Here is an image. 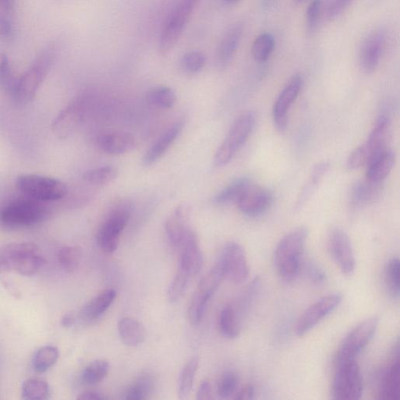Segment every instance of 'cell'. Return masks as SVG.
Listing matches in <instances>:
<instances>
[{
    "label": "cell",
    "mask_w": 400,
    "mask_h": 400,
    "mask_svg": "<svg viewBox=\"0 0 400 400\" xmlns=\"http://www.w3.org/2000/svg\"><path fill=\"white\" fill-rule=\"evenodd\" d=\"M308 234L307 227H298L287 234L276 246L274 262L282 280L291 281L298 275Z\"/></svg>",
    "instance_id": "obj_1"
},
{
    "label": "cell",
    "mask_w": 400,
    "mask_h": 400,
    "mask_svg": "<svg viewBox=\"0 0 400 400\" xmlns=\"http://www.w3.org/2000/svg\"><path fill=\"white\" fill-rule=\"evenodd\" d=\"M50 215L43 202L26 196L0 208V227L6 230L27 229L42 223Z\"/></svg>",
    "instance_id": "obj_2"
},
{
    "label": "cell",
    "mask_w": 400,
    "mask_h": 400,
    "mask_svg": "<svg viewBox=\"0 0 400 400\" xmlns=\"http://www.w3.org/2000/svg\"><path fill=\"white\" fill-rule=\"evenodd\" d=\"M45 264L39 248L29 243L12 244L0 250V274L16 272L20 275L36 274Z\"/></svg>",
    "instance_id": "obj_3"
},
{
    "label": "cell",
    "mask_w": 400,
    "mask_h": 400,
    "mask_svg": "<svg viewBox=\"0 0 400 400\" xmlns=\"http://www.w3.org/2000/svg\"><path fill=\"white\" fill-rule=\"evenodd\" d=\"M54 58V46L51 45L45 47L34 60L29 70L18 79L13 98L22 105L32 102L49 73Z\"/></svg>",
    "instance_id": "obj_4"
},
{
    "label": "cell",
    "mask_w": 400,
    "mask_h": 400,
    "mask_svg": "<svg viewBox=\"0 0 400 400\" xmlns=\"http://www.w3.org/2000/svg\"><path fill=\"white\" fill-rule=\"evenodd\" d=\"M256 116L252 112L240 115L233 123L229 133L220 145L215 156L217 167H223L229 164L241 148L243 147L252 133Z\"/></svg>",
    "instance_id": "obj_5"
},
{
    "label": "cell",
    "mask_w": 400,
    "mask_h": 400,
    "mask_svg": "<svg viewBox=\"0 0 400 400\" xmlns=\"http://www.w3.org/2000/svg\"><path fill=\"white\" fill-rule=\"evenodd\" d=\"M16 185L25 196L43 203L58 201L67 194V187L63 182L47 176L20 175L17 178Z\"/></svg>",
    "instance_id": "obj_6"
},
{
    "label": "cell",
    "mask_w": 400,
    "mask_h": 400,
    "mask_svg": "<svg viewBox=\"0 0 400 400\" xmlns=\"http://www.w3.org/2000/svg\"><path fill=\"white\" fill-rule=\"evenodd\" d=\"M364 383L356 359L338 361L333 394L335 399L356 400L363 395Z\"/></svg>",
    "instance_id": "obj_7"
},
{
    "label": "cell",
    "mask_w": 400,
    "mask_h": 400,
    "mask_svg": "<svg viewBox=\"0 0 400 400\" xmlns=\"http://www.w3.org/2000/svg\"><path fill=\"white\" fill-rule=\"evenodd\" d=\"M200 1L201 0H182L171 13L159 39L158 51L162 56H167L174 49Z\"/></svg>",
    "instance_id": "obj_8"
},
{
    "label": "cell",
    "mask_w": 400,
    "mask_h": 400,
    "mask_svg": "<svg viewBox=\"0 0 400 400\" xmlns=\"http://www.w3.org/2000/svg\"><path fill=\"white\" fill-rule=\"evenodd\" d=\"M390 122L387 116H381L366 142L356 148L347 158V167L351 170L360 168L375 155L385 149L389 134Z\"/></svg>",
    "instance_id": "obj_9"
},
{
    "label": "cell",
    "mask_w": 400,
    "mask_h": 400,
    "mask_svg": "<svg viewBox=\"0 0 400 400\" xmlns=\"http://www.w3.org/2000/svg\"><path fill=\"white\" fill-rule=\"evenodd\" d=\"M225 278L223 269L218 261L200 281L189 307V319L192 326H197L201 323L210 300Z\"/></svg>",
    "instance_id": "obj_10"
},
{
    "label": "cell",
    "mask_w": 400,
    "mask_h": 400,
    "mask_svg": "<svg viewBox=\"0 0 400 400\" xmlns=\"http://www.w3.org/2000/svg\"><path fill=\"white\" fill-rule=\"evenodd\" d=\"M131 213L126 206H120L109 213L102 224L98 233V244L100 249L112 253L116 251L120 243V236L126 227Z\"/></svg>",
    "instance_id": "obj_11"
},
{
    "label": "cell",
    "mask_w": 400,
    "mask_h": 400,
    "mask_svg": "<svg viewBox=\"0 0 400 400\" xmlns=\"http://www.w3.org/2000/svg\"><path fill=\"white\" fill-rule=\"evenodd\" d=\"M378 324V317H370L352 329L342 343L338 361L356 359L373 339Z\"/></svg>",
    "instance_id": "obj_12"
},
{
    "label": "cell",
    "mask_w": 400,
    "mask_h": 400,
    "mask_svg": "<svg viewBox=\"0 0 400 400\" xmlns=\"http://www.w3.org/2000/svg\"><path fill=\"white\" fill-rule=\"evenodd\" d=\"M328 249L331 257L343 274L351 275L354 273L355 254L346 232L340 227H333L328 236Z\"/></svg>",
    "instance_id": "obj_13"
},
{
    "label": "cell",
    "mask_w": 400,
    "mask_h": 400,
    "mask_svg": "<svg viewBox=\"0 0 400 400\" xmlns=\"http://www.w3.org/2000/svg\"><path fill=\"white\" fill-rule=\"evenodd\" d=\"M223 269L225 277L233 284H244L250 275V267L246 252L242 246L237 243L227 244L218 260Z\"/></svg>",
    "instance_id": "obj_14"
},
{
    "label": "cell",
    "mask_w": 400,
    "mask_h": 400,
    "mask_svg": "<svg viewBox=\"0 0 400 400\" xmlns=\"http://www.w3.org/2000/svg\"><path fill=\"white\" fill-rule=\"evenodd\" d=\"M87 109V101L79 98L72 101L55 117L52 130L60 139H67L73 135L84 123Z\"/></svg>",
    "instance_id": "obj_15"
},
{
    "label": "cell",
    "mask_w": 400,
    "mask_h": 400,
    "mask_svg": "<svg viewBox=\"0 0 400 400\" xmlns=\"http://www.w3.org/2000/svg\"><path fill=\"white\" fill-rule=\"evenodd\" d=\"M342 301L340 294H331L323 298L305 310L296 324L295 333L298 336L306 335L330 314L335 310Z\"/></svg>",
    "instance_id": "obj_16"
},
{
    "label": "cell",
    "mask_w": 400,
    "mask_h": 400,
    "mask_svg": "<svg viewBox=\"0 0 400 400\" xmlns=\"http://www.w3.org/2000/svg\"><path fill=\"white\" fill-rule=\"evenodd\" d=\"M302 85V75L295 74L274 102L272 112L273 120L276 128L280 132H284L287 127L289 109L298 99Z\"/></svg>",
    "instance_id": "obj_17"
},
{
    "label": "cell",
    "mask_w": 400,
    "mask_h": 400,
    "mask_svg": "<svg viewBox=\"0 0 400 400\" xmlns=\"http://www.w3.org/2000/svg\"><path fill=\"white\" fill-rule=\"evenodd\" d=\"M273 202L272 192L251 184L236 203L238 208L247 216H258L267 211Z\"/></svg>",
    "instance_id": "obj_18"
},
{
    "label": "cell",
    "mask_w": 400,
    "mask_h": 400,
    "mask_svg": "<svg viewBox=\"0 0 400 400\" xmlns=\"http://www.w3.org/2000/svg\"><path fill=\"white\" fill-rule=\"evenodd\" d=\"M386 42L385 33L377 30L364 41L360 51V65L362 71L368 74L373 73L380 62Z\"/></svg>",
    "instance_id": "obj_19"
},
{
    "label": "cell",
    "mask_w": 400,
    "mask_h": 400,
    "mask_svg": "<svg viewBox=\"0 0 400 400\" xmlns=\"http://www.w3.org/2000/svg\"><path fill=\"white\" fill-rule=\"evenodd\" d=\"M180 269L186 274L194 276L201 271L203 254L198 242L196 234L191 229L185 233L182 241Z\"/></svg>",
    "instance_id": "obj_20"
},
{
    "label": "cell",
    "mask_w": 400,
    "mask_h": 400,
    "mask_svg": "<svg viewBox=\"0 0 400 400\" xmlns=\"http://www.w3.org/2000/svg\"><path fill=\"white\" fill-rule=\"evenodd\" d=\"M244 33V25L237 23L226 32L218 47L216 58L220 68H225L231 63L236 54Z\"/></svg>",
    "instance_id": "obj_21"
},
{
    "label": "cell",
    "mask_w": 400,
    "mask_h": 400,
    "mask_svg": "<svg viewBox=\"0 0 400 400\" xmlns=\"http://www.w3.org/2000/svg\"><path fill=\"white\" fill-rule=\"evenodd\" d=\"M189 211L188 204L179 205L165 224V230L170 243L175 247L180 246L185 233L190 229L188 225Z\"/></svg>",
    "instance_id": "obj_22"
},
{
    "label": "cell",
    "mask_w": 400,
    "mask_h": 400,
    "mask_svg": "<svg viewBox=\"0 0 400 400\" xmlns=\"http://www.w3.org/2000/svg\"><path fill=\"white\" fill-rule=\"evenodd\" d=\"M182 128L183 123L177 122L165 131L145 154L142 159L145 166H150L160 160L180 135Z\"/></svg>",
    "instance_id": "obj_23"
},
{
    "label": "cell",
    "mask_w": 400,
    "mask_h": 400,
    "mask_svg": "<svg viewBox=\"0 0 400 400\" xmlns=\"http://www.w3.org/2000/svg\"><path fill=\"white\" fill-rule=\"evenodd\" d=\"M98 144L99 148L107 154L121 155L135 148V140L129 133H114L100 135Z\"/></svg>",
    "instance_id": "obj_24"
},
{
    "label": "cell",
    "mask_w": 400,
    "mask_h": 400,
    "mask_svg": "<svg viewBox=\"0 0 400 400\" xmlns=\"http://www.w3.org/2000/svg\"><path fill=\"white\" fill-rule=\"evenodd\" d=\"M396 156L392 151L384 149L368 163V181L381 183L394 167Z\"/></svg>",
    "instance_id": "obj_25"
},
{
    "label": "cell",
    "mask_w": 400,
    "mask_h": 400,
    "mask_svg": "<svg viewBox=\"0 0 400 400\" xmlns=\"http://www.w3.org/2000/svg\"><path fill=\"white\" fill-rule=\"evenodd\" d=\"M116 296L114 289L101 293L92 300L86 303L80 312L81 319L91 323L100 319L101 316L112 305Z\"/></svg>",
    "instance_id": "obj_26"
},
{
    "label": "cell",
    "mask_w": 400,
    "mask_h": 400,
    "mask_svg": "<svg viewBox=\"0 0 400 400\" xmlns=\"http://www.w3.org/2000/svg\"><path fill=\"white\" fill-rule=\"evenodd\" d=\"M400 394V362L399 355L384 372L380 386L379 399L397 400Z\"/></svg>",
    "instance_id": "obj_27"
},
{
    "label": "cell",
    "mask_w": 400,
    "mask_h": 400,
    "mask_svg": "<svg viewBox=\"0 0 400 400\" xmlns=\"http://www.w3.org/2000/svg\"><path fill=\"white\" fill-rule=\"evenodd\" d=\"M119 333L124 343L137 347L146 339V330L141 323L131 317H124L119 322Z\"/></svg>",
    "instance_id": "obj_28"
},
{
    "label": "cell",
    "mask_w": 400,
    "mask_h": 400,
    "mask_svg": "<svg viewBox=\"0 0 400 400\" xmlns=\"http://www.w3.org/2000/svg\"><path fill=\"white\" fill-rule=\"evenodd\" d=\"M252 184L249 178H240L226 186L213 197V202L220 205L236 204L245 191Z\"/></svg>",
    "instance_id": "obj_29"
},
{
    "label": "cell",
    "mask_w": 400,
    "mask_h": 400,
    "mask_svg": "<svg viewBox=\"0 0 400 400\" xmlns=\"http://www.w3.org/2000/svg\"><path fill=\"white\" fill-rule=\"evenodd\" d=\"M329 169V164L323 162L317 164L314 168L312 175H310L309 180L305 188L302 189L298 202H296L295 208L301 209L303 206L308 201L310 196H312L314 192L319 187V185L323 180Z\"/></svg>",
    "instance_id": "obj_30"
},
{
    "label": "cell",
    "mask_w": 400,
    "mask_h": 400,
    "mask_svg": "<svg viewBox=\"0 0 400 400\" xmlns=\"http://www.w3.org/2000/svg\"><path fill=\"white\" fill-rule=\"evenodd\" d=\"M379 185L368 181L356 184L350 193V203L353 206L361 208L375 199L379 192Z\"/></svg>",
    "instance_id": "obj_31"
},
{
    "label": "cell",
    "mask_w": 400,
    "mask_h": 400,
    "mask_svg": "<svg viewBox=\"0 0 400 400\" xmlns=\"http://www.w3.org/2000/svg\"><path fill=\"white\" fill-rule=\"evenodd\" d=\"M59 356V349L56 347H44L34 354L32 359V366L39 373H44L58 362Z\"/></svg>",
    "instance_id": "obj_32"
},
{
    "label": "cell",
    "mask_w": 400,
    "mask_h": 400,
    "mask_svg": "<svg viewBox=\"0 0 400 400\" xmlns=\"http://www.w3.org/2000/svg\"><path fill=\"white\" fill-rule=\"evenodd\" d=\"M147 100L149 105L155 107L170 109L175 105L177 95L173 89L169 87L158 86L149 91Z\"/></svg>",
    "instance_id": "obj_33"
},
{
    "label": "cell",
    "mask_w": 400,
    "mask_h": 400,
    "mask_svg": "<svg viewBox=\"0 0 400 400\" xmlns=\"http://www.w3.org/2000/svg\"><path fill=\"white\" fill-rule=\"evenodd\" d=\"M199 366L198 358H192L185 364L178 380V396L184 399L189 396Z\"/></svg>",
    "instance_id": "obj_34"
},
{
    "label": "cell",
    "mask_w": 400,
    "mask_h": 400,
    "mask_svg": "<svg viewBox=\"0 0 400 400\" xmlns=\"http://www.w3.org/2000/svg\"><path fill=\"white\" fill-rule=\"evenodd\" d=\"M109 365L106 360H96L89 364L81 375V381L87 385L100 383L108 374Z\"/></svg>",
    "instance_id": "obj_35"
},
{
    "label": "cell",
    "mask_w": 400,
    "mask_h": 400,
    "mask_svg": "<svg viewBox=\"0 0 400 400\" xmlns=\"http://www.w3.org/2000/svg\"><path fill=\"white\" fill-rule=\"evenodd\" d=\"M82 253L77 246H65L58 253V259L62 269L67 273H74L79 267Z\"/></svg>",
    "instance_id": "obj_36"
},
{
    "label": "cell",
    "mask_w": 400,
    "mask_h": 400,
    "mask_svg": "<svg viewBox=\"0 0 400 400\" xmlns=\"http://www.w3.org/2000/svg\"><path fill=\"white\" fill-rule=\"evenodd\" d=\"M50 395V386L40 378L27 379L22 386V396L25 399L43 400Z\"/></svg>",
    "instance_id": "obj_37"
},
{
    "label": "cell",
    "mask_w": 400,
    "mask_h": 400,
    "mask_svg": "<svg viewBox=\"0 0 400 400\" xmlns=\"http://www.w3.org/2000/svg\"><path fill=\"white\" fill-rule=\"evenodd\" d=\"M220 332L229 339H236L239 335L237 316L234 309L230 306L224 307L219 316Z\"/></svg>",
    "instance_id": "obj_38"
},
{
    "label": "cell",
    "mask_w": 400,
    "mask_h": 400,
    "mask_svg": "<svg viewBox=\"0 0 400 400\" xmlns=\"http://www.w3.org/2000/svg\"><path fill=\"white\" fill-rule=\"evenodd\" d=\"M274 39L271 34L262 33L255 39L252 45L253 57L259 62L266 61L273 52Z\"/></svg>",
    "instance_id": "obj_39"
},
{
    "label": "cell",
    "mask_w": 400,
    "mask_h": 400,
    "mask_svg": "<svg viewBox=\"0 0 400 400\" xmlns=\"http://www.w3.org/2000/svg\"><path fill=\"white\" fill-rule=\"evenodd\" d=\"M206 64V55L199 51H192L186 53L180 60L182 71L189 74H195L201 72Z\"/></svg>",
    "instance_id": "obj_40"
},
{
    "label": "cell",
    "mask_w": 400,
    "mask_h": 400,
    "mask_svg": "<svg viewBox=\"0 0 400 400\" xmlns=\"http://www.w3.org/2000/svg\"><path fill=\"white\" fill-rule=\"evenodd\" d=\"M18 79L13 74L8 57L0 53V87L12 96L15 94Z\"/></svg>",
    "instance_id": "obj_41"
},
{
    "label": "cell",
    "mask_w": 400,
    "mask_h": 400,
    "mask_svg": "<svg viewBox=\"0 0 400 400\" xmlns=\"http://www.w3.org/2000/svg\"><path fill=\"white\" fill-rule=\"evenodd\" d=\"M117 169L113 166H105L86 172L84 180L94 185H103L110 183L117 176Z\"/></svg>",
    "instance_id": "obj_42"
},
{
    "label": "cell",
    "mask_w": 400,
    "mask_h": 400,
    "mask_svg": "<svg viewBox=\"0 0 400 400\" xmlns=\"http://www.w3.org/2000/svg\"><path fill=\"white\" fill-rule=\"evenodd\" d=\"M154 389V382L149 376H142L128 389L126 399H147Z\"/></svg>",
    "instance_id": "obj_43"
},
{
    "label": "cell",
    "mask_w": 400,
    "mask_h": 400,
    "mask_svg": "<svg viewBox=\"0 0 400 400\" xmlns=\"http://www.w3.org/2000/svg\"><path fill=\"white\" fill-rule=\"evenodd\" d=\"M399 268L398 258L391 259L385 267L386 284H387L390 293L394 298H399L400 293Z\"/></svg>",
    "instance_id": "obj_44"
},
{
    "label": "cell",
    "mask_w": 400,
    "mask_h": 400,
    "mask_svg": "<svg viewBox=\"0 0 400 400\" xmlns=\"http://www.w3.org/2000/svg\"><path fill=\"white\" fill-rule=\"evenodd\" d=\"M190 276L179 268L173 281L168 288V299L171 302H178L182 298L186 287H187Z\"/></svg>",
    "instance_id": "obj_45"
},
{
    "label": "cell",
    "mask_w": 400,
    "mask_h": 400,
    "mask_svg": "<svg viewBox=\"0 0 400 400\" xmlns=\"http://www.w3.org/2000/svg\"><path fill=\"white\" fill-rule=\"evenodd\" d=\"M239 385V378L236 373L227 371L220 378L218 385V393L220 398L227 399L236 392Z\"/></svg>",
    "instance_id": "obj_46"
},
{
    "label": "cell",
    "mask_w": 400,
    "mask_h": 400,
    "mask_svg": "<svg viewBox=\"0 0 400 400\" xmlns=\"http://www.w3.org/2000/svg\"><path fill=\"white\" fill-rule=\"evenodd\" d=\"M322 8L321 0H313L307 11V30L309 34H314L319 27Z\"/></svg>",
    "instance_id": "obj_47"
},
{
    "label": "cell",
    "mask_w": 400,
    "mask_h": 400,
    "mask_svg": "<svg viewBox=\"0 0 400 400\" xmlns=\"http://www.w3.org/2000/svg\"><path fill=\"white\" fill-rule=\"evenodd\" d=\"M305 274L307 279L315 285H321L326 281V274L323 269L313 260H308L305 264Z\"/></svg>",
    "instance_id": "obj_48"
},
{
    "label": "cell",
    "mask_w": 400,
    "mask_h": 400,
    "mask_svg": "<svg viewBox=\"0 0 400 400\" xmlns=\"http://www.w3.org/2000/svg\"><path fill=\"white\" fill-rule=\"evenodd\" d=\"M352 1L353 0H333L328 8V18L332 20L340 15L342 11L348 8Z\"/></svg>",
    "instance_id": "obj_49"
},
{
    "label": "cell",
    "mask_w": 400,
    "mask_h": 400,
    "mask_svg": "<svg viewBox=\"0 0 400 400\" xmlns=\"http://www.w3.org/2000/svg\"><path fill=\"white\" fill-rule=\"evenodd\" d=\"M196 399L198 400H208L212 399V388L209 382L203 381L200 384Z\"/></svg>",
    "instance_id": "obj_50"
},
{
    "label": "cell",
    "mask_w": 400,
    "mask_h": 400,
    "mask_svg": "<svg viewBox=\"0 0 400 400\" xmlns=\"http://www.w3.org/2000/svg\"><path fill=\"white\" fill-rule=\"evenodd\" d=\"M254 396V388L252 385H246L243 389H241L237 393L234 399L238 400H249L252 399Z\"/></svg>",
    "instance_id": "obj_51"
},
{
    "label": "cell",
    "mask_w": 400,
    "mask_h": 400,
    "mask_svg": "<svg viewBox=\"0 0 400 400\" xmlns=\"http://www.w3.org/2000/svg\"><path fill=\"white\" fill-rule=\"evenodd\" d=\"M11 32V25L9 20L5 17H0V36H8Z\"/></svg>",
    "instance_id": "obj_52"
},
{
    "label": "cell",
    "mask_w": 400,
    "mask_h": 400,
    "mask_svg": "<svg viewBox=\"0 0 400 400\" xmlns=\"http://www.w3.org/2000/svg\"><path fill=\"white\" fill-rule=\"evenodd\" d=\"M78 399L81 400H102L105 399V396H102L100 393L93 392V391H88L84 393H82L79 397Z\"/></svg>",
    "instance_id": "obj_53"
},
{
    "label": "cell",
    "mask_w": 400,
    "mask_h": 400,
    "mask_svg": "<svg viewBox=\"0 0 400 400\" xmlns=\"http://www.w3.org/2000/svg\"><path fill=\"white\" fill-rule=\"evenodd\" d=\"M74 319L72 314H65L62 317L61 326L65 328H71L74 326Z\"/></svg>",
    "instance_id": "obj_54"
},
{
    "label": "cell",
    "mask_w": 400,
    "mask_h": 400,
    "mask_svg": "<svg viewBox=\"0 0 400 400\" xmlns=\"http://www.w3.org/2000/svg\"><path fill=\"white\" fill-rule=\"evenodd\" d=\"M274 3V0H263V5L265 8H270V6Z\"/></svg>",
    "instance_id": "obj_55"
},
{
    "label": "cell",
    "mask_w": 400,
    "mask_h": 400,
    "mask_svg": "<svg viewBox=\"0 0 400 400\" xmlns=\"http://www.w3.org/2000/svg\"><path fill=\"white\" fill-rule=\"evenodd\" d=\"M227 1L229 3H234L239 1V0H227Z\"/></svg>",
    "instance_id": "obj_56"
},
{
    "label": "cell",
    "mask_w": 400,
    "mask_h": 400,
    "mask_svg": "<svg viewBox=\"0 0 400 400\" xmlns=\"http://www.w3.org/2000/svg\"><path fill=\"white\" fill-rule=\"evenodd\" d=\"M303 1V0H295L296 3L300 4Z\"/></svg>",
    "instance_id": "obj_57"
},
{
    "label": "cell",
    "mask_w": 400,
    "mask_h": 400,
    "mask_svg": "<svg viewBox=\"0 0 400 400\" xmlns=\"http://www.w3.org/2000/svg\"><path fill=\"white\" fill-rule=\"evenodd\" d=\"M6 1V0H0V2Z\"/></svg>",
    "instance_id": "obj_58"
}]
</instances>
